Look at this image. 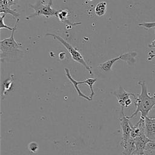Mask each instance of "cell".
Instances as JSON below:
<instances>
[{"mask_svg": "<svg viewBox=\"0 0 155 155\" xmlns=\"http://www.w3.org/2000/svg\"><path fill=\"white\" fill-rule=\"evenodd\" d=\"M138 84L141 87V92L139 94H137L136 96L134 97V104L136 106V109L130 116H127L129 119H132L139 112L142 117L145 118L148 116L149 112L155 106V93L153 96L149 95L145 81H139Z\"/></svg>", "mask_w": 155, "mask_h": 155, "instance_id": "obj_2", "label": "cell"}, {"mask_svg": "<svg viewBox=\"0 0 155 155\" xmlns=\"http://www.w3.org/2000/svg\"><path fill=\"white\" fill-rule=\"evenodd\" d=\"M13 75L12 74L10 78L6 79L2 84V91H1V98L4 99L8 93L12 90L13 88Z\"/></svg>", "mask_w": 155, "mask_h": 155, "instance_id": "obj_11", "label": "cell"}, {"mask_svg": "<svg viewBox=\"0 0 155 155\" xmlns=\"http://www.w3.org/2000/svg\"><path fill=\"white\" fill-rule=\"evenodd\" d=\"M111 94L112 95L116 96L117 102L121 107H125V102L130 98V96H133V97L136 96V94L134 93L126 91L121 86H120L117 90L113 91Z\"/></svg>", "mask_w": 155, "mask_h": 155, "instance_id": "obj_9", "label": "cell"}, {"mask_svg": "<svg viewBox=\"0 0 155 155\" xmlns=\"http://www.w3.org/2000/svg\"><path fill=\"white\" fill-rule=\"evenodd\" d=\"M122 147L124 148L122 151L123 155H133V153L136 150L134 139L131 137V138Z\"/></svg>", "mask_w": 155, "mask_h": 155, "instance_id": "obj_13", "label": "cell"}, {"mask_svg": "<svg viewBox=\"0 0 155 155\" xmlns=\"http://www.w3.org/2000/svg\"><path fill=\"white\" fill-rule=\"evenodd\" d=\"M107 9V3L105 1L99 2L96 6L94 8L95 14L97 16H104L106 12Z\"/></svg>", "mask_w": 155, "mask_h": 155, "instance_id": "obj_14", "label": "cell"}, {"mask_svg": "<svg viewBox=\"0 0 155 155\" xmlns=\"http://www.w3.org/2000/svg\"><path fill=\"white\" fill-rule=\"evenodd\" d=\"M145 151H148L150 153L155 151V140H151L147 143L145 148Z\"/></svg>", "mask_w": 155, "mask_h": 155, "instance_id": "obj_18", "label": "cell"}, {"mask_svg": "<svg viewBox=\"0 0 155 155\" xmlns=\"http://www.w3.org/2000/svg\"><path fill=\"white\" fill-rule=\"evenodd\" d=\"M148 47L150 48H155V39L150 43L148 44ZM155 58V54H149V57L148 58V60L150 61L151 59H152L153 58Z\"/></svg>", "mask_w": 155, "mask_h": 155, "instance_id": "obj_20", "label": "cell"}, {"mask_svg": "<svg viewBox=\"0 0 155 155\" xmlns=\"http://www.w3.org/2000/svg\"><path fill=\"white\" fill-rule=\"evenodd\" d=\"M18 22H16L15 28L12 31L11 36L0 41V59L1 62H15L20 61L24 56L25 51L23 50L22 44L17 42L14 38Z\"/></svg>", "mask_w": 155, "mask_h": 155, "instance_id": "obj_1", "label": "cell"}, {"mask_svg": "<svg viewBox=\"0 0 155 155\" xmlns=\"http://www.w3.org/2000/svg\"><path fill=\"white\" fill-rule=\"evenodd\" d=\"M137 53L135 51H130L120 54L117 57L110 59L107 61L98 65V68L104 72H108L111 70L113 65L116 62L123 61L126 62L128 65H132L136 62V57Z\"/></svg>", "mask_w": 155, "mask_h": 155, "instance_id": "obj_6", "label": "cell"}, {"mask_svg": "<svg viewBox=\"0 0 155 155\" xmlns=\"http://www.w3.org/2000/svg\"><path fill=\"white\" fill-rule=\"evenodd\" d=\"M45 1L39 0L35 4H29L30 8L35 10V13L28 15L25 18L26 19H29L32 18L39 16H44L47 18L51 16H56L58 18L59 11H58L51 7L53 0H48L47 4L44 3Z\"/></svg>", "mask_w": 155, "mask_h": 155, "instance_id": "obj_5", "label": "cell"}, {"mask_svg": "<svg viewBox=\"0 0 155 155\" xmlns=\"http://www.w3.org/2000/svg\"><path fill=\"white\" fill-rule=\"evenodd\" d=\"M136 150L133 153V155H143L145 154V148L147 143L151 140L145 135V131H142L137 137L133 139Z\"/></svg>", "mask_w": 155, "mask_h": 155, "instance_id": "obj_8", "label": "cell"}, {"mask_svg": "<svg viewBox=\"0 0 155 155\" xmlns=\"http://www.w3.org/2000/svg\"><path fill=\"white\" fill-rule=\"evenodd\" d=\"M124 107H121L120 117H119L120 125L122 130V139L120 143V146L123 147L128 140L131 138V123L127 116L124 114Z\"/></svg>", "mask_w": 155, "mask_h": 155, "instance_id": "obj_7", "label": "cell"}, {"mask_svg": "<svg viewBox=\"0 0 155 155\" xmlns=\"http://www.w3.org/2000/svg\"><path fill=\"white\" fill-rule=\"evenodd\" d=\"M145 133L148 139L155 140V117H145Z\"/></svg>", "mask_w": 155, "mask_h": 155, "instance_id": "obj_10", "label": "cell"}, {"mask_svg": "<svg viewBox=\"0 0 155 155\" xmlns=\"http://www.w3.org/2000/svg\"><path fill=\"white\" fill-rule=\"evenodd\" d=\"M5 16V14H4L3 15H1V16H0V29L5 28V29H8L10 31L13 30V29L15 28V26L13 27H10L9 26L7 25L6 24H5V23L4 22Z\"/></svg>", "mask_w": 155, "mask_h": 155, "instance_id": "obj_16", "label": "cell"}, {"mask_svg": "<svg viewBox=\"0 0 155 155\" xmlns=\"http://www.w3.org/2000/svg\"><path fill=\"white\" fill-rule=\"evenodd\" d=\"M28 149L30 150V151L32 153H35L37 151V150H38V144L35 142H30L28 145Z\"/></svg>", "mask_w": 155, "mask_h": 155, "instance_id": "obj_19", "label": "cell"}, {"mask_svg": "<svg viewBox=\"0 0 155 155\" xmlns=\"http://www.w3.org/2000/svg\"><path fill=\"white\" fill-rule=\"evenodd\" d=\"M0 13L1 14L4 13L5 15L7 14L11 15L14 18L16 19V22H18L19 20V13L17 12L16 10L11 9L10 7L7 5L0 4Z\"/></svg>", "mask_w": 155, "mask_h": 155, "instance_id": "obj_12", "label": "cell"}, {"mask_svg": "<svg viewBox=\"0 0 155 155\" xmlns=\"http://www.w3.org/2000/svg\"><path fill=\"white\" fill-rule=\"evenodd\" d=\"M64 70L67 78L74 86L78 96L88 101H92L94 94L93 87L94 83L97 81V79L87 78L83 81H77L71 76L70 70L68 68H65Z\"/></svg>", "mask_w": 155, "mask_h": 155, "instance_id": "obj_3", "label": "cell"}, {"mask_svg": "<svg viewBox=\"0 0 155 155\" xmlns=\"http://www.w3.org/2000/svg\"><path fill=\"white\" fill-rule=\"evenodd\" d=\"M139 26L142 27L145 29H150L151 28H155V21L154 22H143L139 23Z\"/></svg>", "mask_w": 155, "mask_h": 155, "instance_id": "obj_17", "label": "cell"}, {"mask_svg": "<svg viewBox=\"0 0 155 155\" xmlns=\"http://www.w3.org/2000/svg\"><path fill=\"white\" fill-rule=\"evenodd\" d=\"M153 109H155V106L153 107Z\"/></svg>", "mask_w": 155, "mask_h": 155, "instance_id": "obj_22", "label": "cell"}, {"mask_svg": "<svg viewBox=\"0 0 155 155\" xmlns=\"http://www.w3.org/2000/svg\"><path fill=\"white\" fill-rule=\"evenodd\" d=\"M68 16V11L65 10H62L59 11V13H58V18L59 19V20L63 22H68V23H70L68 21H67V18ZM70 24H71V23H70Z\"/></svg>", "mask_w": 155, "mask_h": 155, "instance_id": "obj_15", "label": "cell"}, {"mask_svg": "<svg viewBox=\"0 0 155 155\" xmlns=\"http://www.w3.org/2000/svg\"><path fill=\"white\" fill-rule=\"evenodd\" d=\"M19 0H7V4L9 7L13 5H15L18 2Z\"/></svg>", "mask_w": 155, "mask_h": 155, "instance_id": "obj_21", "label": "cell"}, {"mask_svg": "<svg viewBox=\"0 0 155 155\" xmlns=\"http://www.w3.org/2000/svg\"><path fill=\"white\" fill-rule=\"evenodd\" d=\"M45 36H51V37L53 38V39L58 40L60 43H61L64 46V47L66 48V50L68 51V53L71 55V57L73 59V60H74V61H76V62H78L79 64H80L81 65H82L88 71V73L90 75L93 74V72H92V70H91L90 67L86 62V61H85L84 57L81 54V53L76 48L73 47L70 44H69L67 41H66L64 38H62L61 36H60L58 35L47 33L45 34Z\"/></svg>", "mask_w": 155, "mask_h": 155, "instance_id": "obj_4", "label": "cell"}]
</instances>
